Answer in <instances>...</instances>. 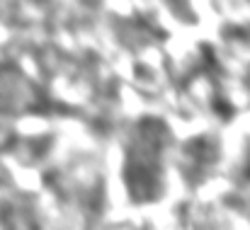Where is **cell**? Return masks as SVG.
<instances>
[{"mask_svg": "<svg viewBox=\"0 0 250 230\" xmlns=\"http://www.w3.org/2000/svg\"><path fill=\"white\" fill-rule=\"evenodd\" d=\"M214 109H216V114H221L224 119H231V116H233V107H231L229 99H216V102H214Z\"/></svg>", "mask_w": 250, "mask_h": 230, "instance_id": "cell-1", "label": "cell"}]
</instances>
